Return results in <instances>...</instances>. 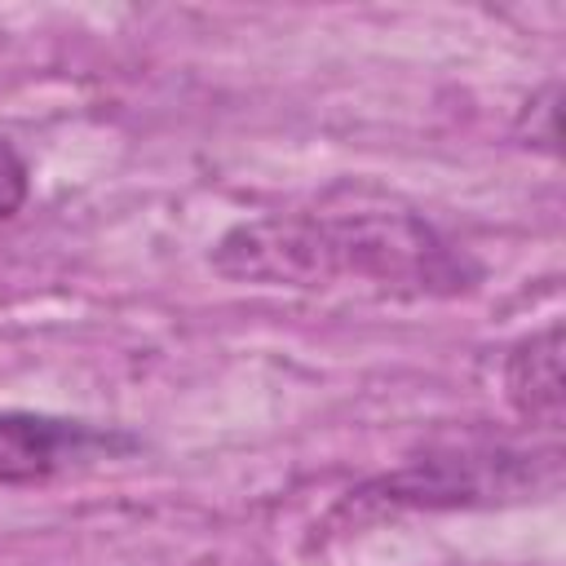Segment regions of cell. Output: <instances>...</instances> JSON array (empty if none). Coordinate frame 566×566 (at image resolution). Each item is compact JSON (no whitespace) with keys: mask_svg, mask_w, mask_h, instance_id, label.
I'll return each instance as SVG.
<instances>
[{"mask_svg":"<svg viewBox=\"0 0 566 566\" xmlns=\"http://www.w3.org/2000/svg\"><path fill=\"white\" fill-rule=\"evenodd\" d=\"M500 394L509 411L544 433H562L566 385H562V318L517 336L500 358Z\"/></svg>","mask_w":566,"mask_h":566,"instance_id":"277c9868","label":"cell"},{"mask_svg":"<svg viewBox=\"0 0 566 566\" xmlns=\"http://www.w3.org/2000/svg\"><path fill=\"white\" fill-rule=\"evenodd\" d=\"M557 93H562V84L548 80L544 88H535L522 102V111L513 119V137L539 155H557Z\"/></svg>","mask_w":566,"mask_h":566,"instance_id":"5b68a950","label":"cell"},{"mask_svg":"<svg viewBox=\"0 0 566 566\" xmlns=\"http://www.w3.org/2000/svg\"><path fill=\"white\" fill-rule=\"evenodd\" d=\"M142 433L106 420L57 416L35 407H0V486H49L71 473H88L137 455Z\"/></svg>","mask_w":566,"mask_h":566,"instance_id":"3957f363","label":"cell"},{"mask_svg":"<svg viewBox=\"0 0 566 566\" xmlns=\"http://www.w3.org/2000/svg\"><path fill=\"white\" fill-rule=\"evenodd\" d=\"M31 199V164L27 155L0 133V221H13Z\"/></svg>","mask_w":566,"mask_h":566,"instance_id":"8992f818","label":"cell"},{"mask_svg":"<svg viewBox=\"0 0 566 566\" xmlns=\"http://www.w3.org/2000/svg\"><path fill=\"white\" fill-rule=\"evenodd\" d=\"M562 486V451L500 438L424 442L402 464L367 478L354 504L380 513H469L548 500Z\"/></svg>","mask_w":566,"mask_h":566,"instance_id":"7a4b0ae2","label":"cell"},{"mask_svg":"<svg viewBox=\"0 0 566 566\" xmlns=\"http://www.w3.org/2000/svg\"><path fill=\"white\" fill-rule=\"evenodd\" d=\"M208 265L230 283L292 292L358 287L389 301H451L486 274V265L420 208L349 186L310 208L226 226L208 248Z\"/></svg>","mask_w":566,"mask_h":566,"instance_id":"6da1fadb","label":"cell"}]
</instances>
